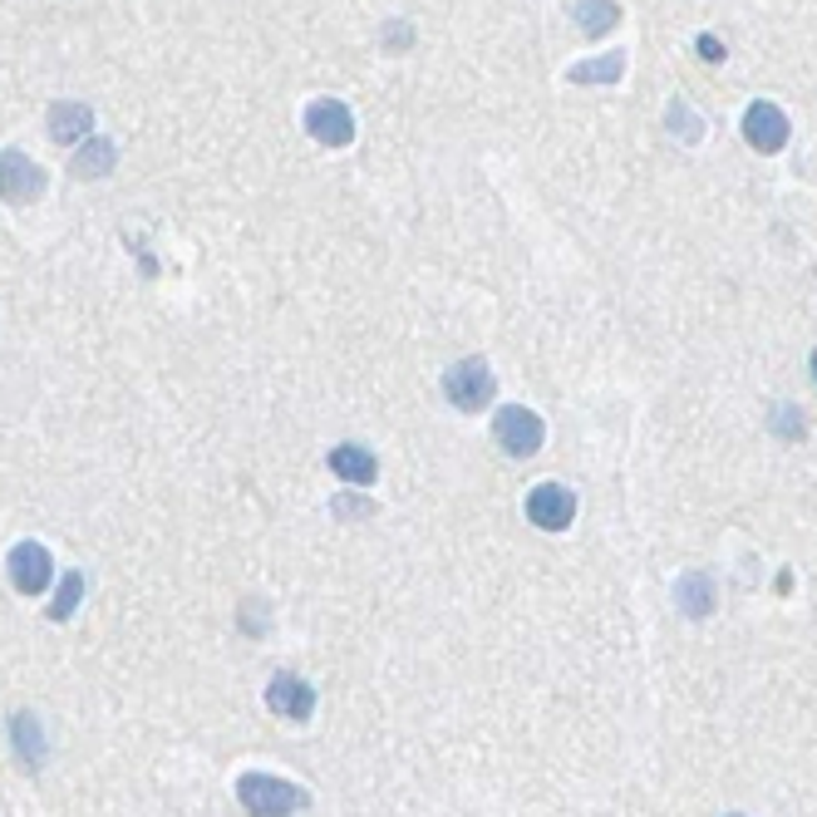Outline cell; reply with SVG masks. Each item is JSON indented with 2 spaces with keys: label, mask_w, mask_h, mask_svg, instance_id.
I'll list each match as a JSON object with an SVG mask.
<instances>
[{
  "label": "cell",
  "mask_w": 817,
  "mask_h": 817,
  "mask_svg": "<svg viewBox=\"0 0 817 817\" xmlns=\"http://www.w3.org/2000/svg\"><path fill=\"white\" fill-rule=\"evenodd\" d=\"M236 803L252 817H296L311 808V793L271 774H242L236 778Z\"/></svg>",
  "instance_id": "6da1fadb"
},
{
  "label": "cell",
  "mask_w": 817,
  "mask_h": 817,
  "mask_svg": "<svg viewBox=\"0 0 817 817\" xmlns=\"http://www.w3.org/2000/svg\"><path fill=\"white\" fill-rule=\"evenodd\" d=\"M44 183H50V178H44V168L30 153H20V149L0 153V202H6V208H30V202H40Z\"/></svg>",
  "instance_id": "7a4b0ae2"
},
{
  "label": "cell",
  "mask_w": 817,
  "mask_h": 817,
  "mask_svg": "<svg viewBox=\"0 0 817 817\" xmlns=\"http://www.w3.org/2000/svg\"><path fill=\"white\" fill-rule=\"evenodd\" d=\"M444 394L453 408H463V414H478L493 400V370H487V360H458L448 374H444Z\"/></svg>",
  "instance_id": "3957f363"
},
{
  "label": "cell",
  "mask_w": 817,
  "mask_h": 817,
  "mask_svg": "<svg viewBox=\"0 0 817 817\" xmlns=\"http://www.w3.org/2000/svg\"><path fill=\"white\" fill-rule=\"evenodd\" d=\"M493 434H497V444L513 453V458H532V453L542 448V438H547V428H542V418L532 414V408L507 404V408H497Z\"/></svg>",
  "instance_id": "277c9868"
},
{
  "label": "cell",
  "mask_w": 817,
  "mask_h": 817,
  "mask_svg": "<svg viewBox=\"0 0 817 817\" xmlns=\"http://www.w3.org/2000/svg\"><path fill=\"white\" fill-rule=\"evenodd\" d=\"M6 572H10V586H16L20 596H40L44 586L54 582V562L40 542H16L6 557Z\"/></svg>",
  "instance_id": "5b68a950"
},
{
  "label": "cell",
  "mask_w": 817,
  "mask_h": 817,
  "mask_svg": "<svg viewBox=\"0 0 817 817\" xmlns=\"http://www.w3.org/2000/svg\"><path fill=\"white\" fill-rule=\"evenodd\" d=\"M305 133L315 143H325V149H345L355 139V113L340 99H315V104H305Z\"/></svg>",
  "instance_id": "8992f818"
},
{
  "label": "cell",
  "mask_w": 817,
  "mask_h": 817,
  "mask_svg": "<svg viewBox=\"0 0 817 817\" xmlns=\"http://www.w3.org/2000/svg\"><path fill=\"white\" fill-rule=\"evenodd\" d=\"M788 113L778 104H768V99H758V104L744 109V139L754 153H778L783 143H788Z\"/></svg>",
  "instance_id": "52a82bcc"
},
{
  "label": "cell",
  "mask_w": 817,
  "mask_h": 817,
  "mask_svg": "<svg viewBox=\"0 0 817 817\" xmlns=\"http://www.w3.org/2000/svg\"><path fill=\"white\" fill-rule=\"evenodd\" d=\"M527 517H532V527H542V532H566L576 517V497L566 493L562 483H537L527 493Z\"/></svg>",
  "instance_id": "ba28073f"
},
{
  "label": "cell",
  "mask_w": 817,
  "mask_h": 817,
  "mask_svg": "<svg viewBox=\"0 0 817 817\" xmlns=\"http://www.w3.org/2000/svg\"><path fill=\"white\" fill-rule=\"evenodd\" d=\"M266 709L271 714H281V719H291V724H305L315 714V689L305 685L301 675H271V685H266Z\"/></svg>",
  "instance_id": "9c48e42d"
},
{
  "label": "cell",
  "mask_w": 817,
  "mask_h": 817,
  "mask_svg": "<svg viewBox=\"0 0 817 817\" xmlns=\"http://www.w3.org/2000/svg\"><path fill=\"white\" fill-rule=\"evenodd\" d=\"M10 744H16V758L30 768V774H36V768L44 764V754H50V744H44V724L30 709L10 714Z\"/></svg>",
  "instance_id": "30bf717a"
},
{
  "label": "cell",
  "mask_w": 817,
  "mask_h": 817,
  "mask_svg": "<svg viewBox=\"0 0 817 817\" xmlns=\"http://www.w3.org/2000/svg\"><path fill=\"white\" fill-rule=\"evenodd\" d=\"M331 473H335V478H345V483H355V487H370L374 478H380V463H374L370 448L340 444V448H331Z\"/></svg>",
  "instance_id": "8fae6325"
},
{
  "label": "cell",
  "mask_w": 817,
  "mask_h": 817,
  "mask_svg": "<svg viewBox=\"0 0 817 817\" xmlns=\"http://www.w3.org/2000/svg\"><path fill=\"white\" fill-rule=\"evenodd\" d=\"M675 601H679V611H685V616L705 621L709 611H714V576H709V572H689V576H679Z\"/></svg>",
  "instance_id": "7c38bea8"
},
{
  "label": "cell",
  "mask_w": 817,
  "mask_h": 817,
  "mask_svg": "<svg viewBox=\"0 0 817 817\" xmlns=\"http://www.w3.org/2000/svg\"><path fill=\"white\" fill-rule=\"evenodd\" d=\"M84 133H94V109L89 104H54L50 109V139L79 143Z\"/></svg>",
  "instance_id": "4fadbf2b"
},
{
  "label": "cell",
  "mask_w": 817,
  "mask_h": 817,
  "mask_svg": "<svg viewBox=\"0 0 817 817\" xmlns=\"http://www.w3.org/2000/svg\"><path fill=\"white\" fill-rule=\"evenodd\" d=\"M113 163H119L113 143H109V139H99V133H89V143L74 153L70 173H74V178H109V173H113Z\"/></svg>",
  "instance_id": "5bb4252c"
},
{
  "label": "cell",
  "mask_w": 817,
  "mask_h": 817,
  "mask_svg": "<svg viewBox=\"0 0 817 817\" xmlns=\"http://www.w3.org/2000/svg\"><path fill=\"white\" fill-rule=\"evenodd\" d=\"M621 74H626V54H621V50H611V54H601V60H586V64H572V70H566L572 84H616Z\"/></svg>",
  "instance_id": "9a60e30c"
},
{
  "label": "cell",
  "mask_w": 817,
  "mask_h": 817,
  "mask_svg": "<svg viewBox=\"0 0 817 817\" xmlns=\"http://www.w3.org/2000/svg\"><path fill=\"white\" fill-rule=\"evenodd\" d=\"M572 10H576V26H582L586 36H606V30L621 20L616 0H572Z\"/></svg>",
  "instance_id": "2e32d148"
},
{
  "label": "cell",
  "mask_w": 817,
  "mask_h": 817,
  "mask_svg": "<svg viewBox=\"0 0 817 817\" xmlns=\"http://www.w3.org/2000/svg\"><path fill=\"white\" fill-rule=\"evenodd\" d=\"M79 596H84V572H64L60 592H54V601L44 606V616H50V621H70L74 606H79Z\"/></svg>",
  "instance_id": "e0dca14e"
},
{
  "label": "cell",
  "mask_w": 817,
  "mask_h": 817,
  "mask_svg": "<svg viewBox=\"0 0 817 817\" xmlns=\"http://www.w3.org/2000/svg\"><path fill=\"white\" fill-rule=\"evenodd\" d=\"M669 129H675V139H685V143H695L699 133H705V123L695 119V109H685L675 99V104H669Z\"/></svg>",
  "instance_id": "ac0fdd59"
},
{
  "label": "cell",
  "mask_w": 817,
  "mask_h": 817,
  "mask_svg": "<svg viewBox=\"0 0 817 817\" xmlns=\"http://www.w3.org/2000/svg\"><path fill=\"white\" fill-rule=\"evenodd\" d=\"M803 428H808V424H803V408L798 404H778L774 408V434L778 438H803Z\"/></svg>",
  "instance_id": "d6986e66"
},
{
  "label": "cell",
  "mask_w": 817,
  "mask_h": 817,
  "mask_svg": "<svg viewBox=\"0 0 817 817\" xmlns=\"http://www.w3.org/2000/svg\"><path fill=\"white\" fill-rule=\"evenodd\" d=\"M408 44H414V26L390 20V26H384V50H408Z\"/></svg>",
  "instance_id": "ffe728a7"
},
{
  "label": "cell",
  "mask_w": 817,
  "mask_h": 817,
  "mask_svg": "<svg viewBox=\"0 0 817 817\" xmlns=\"http://www.w3.org/2000/svg\"><path fill=\"white\" fill-rule=\"evenodd\" d=\"M695 44H699V54H705V60H724V44L714 40V36H699Z\"/></svg>",
  "instance_id": "44dd1931"
},
{
  "label": "cell",
  "mask_w": 817,
  "mask_h": 817,
  "mask_svg": "<svg viewBox=\"0 0 817 817\" xmlns=\"http://www.w3.org/2000/svg\"><path fill=\"white\" fill-rule=\"evenodd\" d=\"M335 513H340V517H365L370 503H335Z\"/></svg>",
  "instance_id": "7402d4cb"
},
{
  "label": "cell",
  "mask_w": 817,
  "mask_h": 817,
  "mask_svg": "<svg viewBox=\"0 0 817 817\" xmlns=\"http://www.w3.org/2000/svg\"><path fill=\"white\" fill-rule=\"evenodd\" d=\"M813 380H817V355H813Z\"/></svg>",
  "instance_id": "603a6c76"
}]
</instances>
